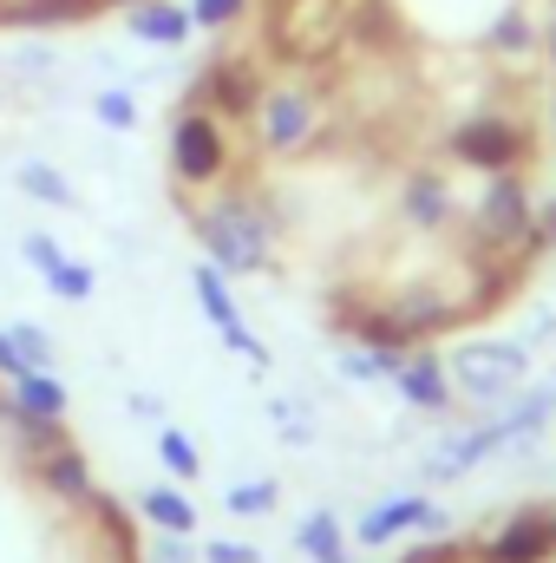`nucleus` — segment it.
I'll use <instances>...</instances> for the list:
<instances>
[{"label": "nucleus", "mask_w": 556, "mask_h": 563, "mask_svg": "<svg viewBox=\"0 0 556 563\" xmlns=\"http://www.w3.org/2000/svg\"><path fill=\"white\" fill-rule=\"evenodd\" d=\"M170 119L197 243L308 328L425 354L556 269V0H203Z\"/></svg>", "instance_id": "obj_1"}]
</instances>
